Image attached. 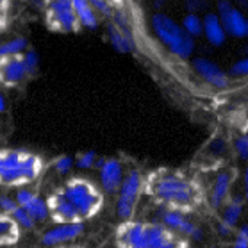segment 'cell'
<instances>
[{"instance_id": "cell-27", "label": "cell", "mask_w": 248, "mask_h": 248, "mask_svg": "<svg viewBox=\"0 0 248 248\" xmlns=\"http://www.w3.org/2000/svg\"><path fill=\"white\" fill-rule=\"evenodd\" d=\"M22 56H23V62H25V68H27V74H29V77H31V75H34L36 70H38L40 57H38V54L34 50H25Z\"/></svg>"}, {"instance_id": "cell-22", "label": "cell", "mask_w": 248, "mask_h": 248, "mask_svg": "<svg viewBox=\"0 0 248 248\" xmlns=\"http://www.w3.org/2000/svg\"><path fill=\"white\" fill-rule=\"evenodd\" d=\"M181 27L184 29V32L187 36H191L195 40V38H200L203 34V20L198 13H187L186 16L182 18Z\"/></svg>"}, {"instance_id": "cell-21", "label": "cell", "mask_w": 248, "mask_h": 248, "mask_svg": "<svg viewBox=\"0 0 248 248\" xmlns=\"http://www.w3.org/2000/svg\"><path fill=\"white\" fill-rule=\"evenodd\" d=\"M25 211H27L29 215L32 216L34 221L38 223V221H45L48 220V207H46V200H43L41 197H38L36 193H34V197L25 202L22 205Z\"/></svg>"}, {"instance_id": "cell-34", "label": "cell", "mask_w": 248, "mask_h": 248, "mask_svg": "<svg viewBox=\"0 0 248 248\" xmlns=\"http://www.w3.org/2000/svg\"><path fill=\"white\" fill-rule=\"evenodd\" d=\"M4 111H6V98L0 93V113H4Z\"/></svg>"}, {"instance_id": "cell-1", "label": "cell", "mask_w": 248, "mask_h": 248, "mask_svg": "<svg viewBox=\"0 0 248 248\" xmlns=\"http://www.w3.org/2000/svg\"><path fill=\"white\" fill-rule=\"evenodd\" d=\"M143 195L161 209L193 213L205 202V193L195 179L181 170L157 168L143 177Z\"/></svg>"}, {"instance_id": "cell-28", "label": "cell", "mask_w": 248, "mask_h": 248, "mask_svg": "<svg viewBox=\"0 0 248 248\" xmlns=\"http://www.w3.org/2000/svg\"><path fill=\"white\" fill-rule=\"evenodd\" d=\"M234 150L241 161H248V134H241L237 138L234 143Z\"/></svg>"}, {"instance_id": "cell-13", "label": "cell", "mask_w": 248, "mask_h": 248, "mask_svg": "<svg viewBox=\"0 0 248 248\" xmlns=\"http://www.w3.org/2000/svg\"><path fill=\"white\" fill-rule=\"evenodd\" d=\"M82 232H84V223H56V227L43 232L41 245L48 248L61 247L77 239Z\"/></svg>"}, {"instance_id": "cell-36", "label": "cell", "mask_w": 248, "mask_h": 248, "mask_svg": "<svg viewBox=\"0 0 248 248\" xmlns=\"http://www.w3.org/2000/svg\"><path fill=\"white\" fill-rule=\"evenodd\" d=\"M247 38H248V20H247Z\"/></svg>"}, {"instance_id": "cell-19", "label": "cell", "mask_w": 248, "mask_h": 248, "mask_svg": "<svg viewBox=\"0 0 248 248\" xmlns=\"http://www.w3.org/2000/svg\"><path fill=\"white\" fill-rule=\"evenodd\" d=\"M74 2V9L77 15L80 27L82 29H96L100 23V15L96 9L90 4V0H72Z\"/></svg>"}, {"instance_id": "cell-5", "label": "cell", "mask_w": 248, "mask_h": 248, "mask_svg": "<svg viewBox=\"0 0 248 248\" xmlns=\"http://www.w3.org/2000/svg\"><path fill=\"white\" fill-rule=\"evenodd\" d=\"M152 31L157 36V40L168 48L173 56L179 59H189L195 50V40L184 32L181 23H177L173 18L166 13H155L152 15Z\"/></svg>"}, {"instance_id": "cell-7", "label": "cell", "mask_w": 248, "mask_h": 248, "mask_svg": "<svg viewBox=\"0 0 248 248\" xmlns=\"http://www.w3.org/2000/svg\"><path fill=\"white\" fill-rule=\"evenodd\" d=\"M141 195H143V175L140 171H129L124 177V182L118 189V200H116V215L122 221L132 220L140 202Z\"/></svg>"}, {"instance_id": "cell-3", "label": "cell", "mask_w": 248, "mask_h": 248, "mask_svg": "<svg viewBox=\"0 0 248 248\" xmlns=\"http://www.w3.org/2000/svg\"><path fill=\"white\" fill-rule=\"evenodd\" d=\"M45 171V161L18 148H0V186L23 187L40 179Z\"/></svg>"}, {"instance_id": "cell-25", "label": "cell", "mask_w": 248, "mask_h": 248, "mask_svg": "<svg viewBox=\"0 0 248 248\" xmlns=\"http://www.w3.org/2000/svg\"><path fill=\"white\" fill-rule=\"evenodd\" d=\"M96 161H98V155H96L93 150H86V152H80L79 155L75 157V164H77V168H80V170L95 168Z\"/></svg>"}, {"instance_id": "cell-26", "label": "cell", "mask_w": 248, "mask_h": 248, "mask_svg": "<svg viewBox=\"0 0 248 248\" xmlns=\"http://www.w3.org/2000/svg\"><path fill=\"white\" fill-rule=\"evenodd\" d=\"M54 170H56L59 175H66L72 171V168L75 166V159H72L70 155H61V157H57L54 163H52Z\"/></svg>"}, {"instance_id": "cell-32", "label": "cell", "mask_w": 248, "mask_h": 248, "mask_svg": "<svg viewBox=\"0 0 248 248\" xmlns=\"http://www.w3.org/2000/svg\"><path fill=\"white\" fill-rule=\"evenodd\" d=\"M18 207V202L11 197H0V211L6 213V215L11 216L13 211Z\"/></svg>"}, {"instance_id": "cell-31", "label": "cell", "mask_w": 248, "mask_h": 248, "mask_svg": "<svg viewBox=\"0 0 248 248\" xmlns=\"http://www.w3.org/2000/svg\"><path fill=\"white\" fill-rule=\"evenodd\" d=\"M232 248H248V225H243L236 232V241Z\"/></svg>"}, {"instance_id": "cell-17", "label": "cell", "mask_w": 248, "mask_h": 248, "mask_svg": "<svg viewBox=\"0 0 248 248\" xmlns=\"http://www.w3.org/2000/svg\"><path fill=\"white\" fill-rule=\"evenodd\" d=\"M203 20V38L207 40L209 45L213 46H221L225 45L227 41V32L223 29V23H221L220 16L216 13H205V16H202Z\"/></svg>"}, {"instance_id": "cell-9", "label": "cell", "mask_w": 248, "mask_h": 248, "mask_svg": "<svg viewBox=\"0 0 248 248\" xmlns=\"http://www.w3.org/2000/svg\"><path fill=\"white\" fill-rule=\"evenodd\" d=\"M46 207H48V218L54 223H84L80 220L77 209L62 195L61 189H56L48 195Z\"/></svg>"}, {"instance_id": "cell-37", "label": "cell", "mask_w": 248, "mask_h": 248, "mask_svg": "<svg viewBox=\"0 0 248 248\" xmlns=\"http://www.w3.org/2000/svg\"><path fill=\"white\" fill-rule=\"evenodd\" d=\"M0 248H13V247H0Z\"/></svg>"}, {"instance_id": "cell-11", "label": "cell", "mask_w": 248, "mask_h": 248, "mask_svg": "<svg viewBox=\"0 0 248 248\" xmlns=\"http://www.w3.org/2000/svg\"><path fill=\"white\" fill-rule=\"evenodd\" d=\"M161 223H164V225L170 227L171 231L187 237V239H195V241H200V239H202V229H200L193 220H189L186 216V213L163 209V211H161Z\"/></svg>"}, {"instance_id": "cell-4", "label": "cell", "mask_w": 248, "mask_h": 248, "mask_svg": "<svg viewBox=\"0 0 248 248\" xmlns=\"http://www.w3.org/2000/svg\"><path fill=\"white\" fill-rule=\"evenodd\" d=\"M59 189L70 200V203L77 209L82 221L95 218L102 211L104 193L84 177H70Z\"/></svg>"}, {"instance_id": "cell-6", "label": "cell", "mask_w": 248, "mask_h": 248, "mask_svg": "<svg viewBox=\"0 0 248 248\" xmlns=\"http://www.w3.org/2000/svg\"><path fill=\"white\" fill-rule=\"evenodd\" d=\"M45 23L48 31L59 34H77L82 31L72 0H43Z\"/></svg>"}, {"instance_id": "cell-23", "label": "cell", "mask_w": 248, "mask_h": 248, "mask_svg": "<svg viewBox=\"0 0 248 248\" xmlns=\"http://www.w3.org/2000/svg\"><path fill=\"white\" fill-rule=\"evenodd\" d=\"M25 50H27V40L23 36L13 38V40L7 41H0V59L2 57L16 56V54H22Z\"/></svg>"}, {"instance_id": "cell-38", "label": "cell", "mask_w": 248, "mask_h": 248, "mask_svg": "<svg viewBox=\"0 0 248 248\" xmlns=\"http://www.w3.org/2000/svg\"><path fill=\"white\" fill-rule=\"evenodd\" d=\"M211 248H216V247H211Z\"/></svg>"}, {"instance_id": "cell-2", "label": "cell", "mask_w": 248, "mask_h": 248, "mask_svg": "<svg viewBox=\"0 0 248 248\" xmlns=\"http://www.w3.org/2000/svg\"><path fill=\"white\" fill-rule=\"evenodd\" d=\"M118 248H189V239L161 221L124 220L114 232Z\"/></svg>"}, {"instance_id": "cell-33", "label": "cell", "mask_w": 248, "mask_h": 248, "mask_svg": "<svg viewBox=\"0 0 248 248\" xmlns=\"http://www.w3.org/2000/svg\"><path fill=\"white\" fill-rule=\"evenodd\" d=\"M243 182H245V202L248 203V168L245 170V175H243Z\"/></svg>"}, {"instance_id": "cell-35", "label": "cell", "mask_w": 248, "mask_h": 248, "mask_svg": "<svg viewBox=\"0 0 248 248\" xmlns=\"http://www.w3.org/2000/svg\"><path fill=\"white\" fill-rule=\"evenodd\" d=\"M54 248H79V247H66V245H61V247H54Z\"/></svg>"}, {"instance_id": "cell-15", "label": "cell", "mask_w": 248, "mask_h": 248, "mask_svg": "<svg viewBox=\"0 0 248 248\" xmlns=\"http://www.w3.org/2000/svg\"><path fill=\"white\" fill-rule=\"evenodd\" d=\"M232 175L229 171H220L213 181L211 191H209V205L213 209H220L231 197Z\"/></svg>"}, {"instance_id": "cell-8", "label": "cell", "mask_w": 248, "mask_h": 248, "mask_svg": "<svg viewBox=\"0 0 248 248\" xmlns=\"http://www.w3.org/2000/svg\"><path fill=\"white\" fill-rule=\"evenodd\" d=\"M216 15L220 16L227 36H232L236 40L247 38V20L239 7L234 6L232 0H220L216 6Z\"/></svg>"}, {"instance_id": "cell-20", "label": "cell", "mask_w": 248, "mask_h": 248, "mask_svg": "<svg viewBox=\"0 0 248 248\" xmlns=\"http://www.w3.org/2000/svg\"><path fill=\"white\" fill-rule=\"evenodd\" d=\"M243 215V200L241 198H232L229 202L223 203V213H221V221L227 223L229 227H236Z\"/></svg>"}, {"instance_id": "cell-29", "label": "cell", "mask_w": 248, "mask_h": 248, "mask_svg": "<svg viewBox=\"0 0 248 248\" xmlns=\"http://www.w3.org/2000/svg\"><path fill=\"white\" fill-rule=\"evenodd\" d=\"M232 77H248V56L237 59L231 68Z\"/></svg>"}, {"instance_id": "cell-18", "label": "cell", "mask_w": 248, "mask_h": 248, "mask_svg": "<svg viewBox=\"0 0 248 248\" xmlns=\"http://www.w3.org/2000/svg\"><path fill=\"white\" fill-rule=\"evenodd\" d=\"M22 237V229L11 216L0 211V247H15Z\"/></svg>"}, {"instance_id": "cell-12", "label": "cell", "mask_w": 248, "mask_h": 248, "mask_svg": "<svg viewBox=\"0 0 248 248\" xmlns=\"http://www.w3.org/2000/svg\"><path fill=\"white\" fill-rule=\"evenodd\" d=\"M22 54L2 57L0 59V84L2 86H6V88H16V86H20L29 77Z\"/></svg>"}, {"instance_id": "cell-16", "label": "cell", "mask_w": 248, "mask_h": 248, "mask_svg": "<svg viewBox=\"0 0 248 248\" xmlns=\"http://www.w3.org/2000/svg\"><path fill=\"white\" fill-rule=\"evenodd\" d=\"M109 41L114 50L120 54H129L134 50V38L127 29V23L124 22L109 23Z\"/></svg>"}, {"instance_id": "cell-24", "label": "cell", "mask_w": 248, "mask_h": 248, "mask_svg": "<svg viewBox=\"0 0 248 248\" xmlns=\"http://www.w3.org/2000/svg\"><path fill=\"white\" fill-rule=\"evenodd\" d=\"M11 218L18 223V227L22 229V231H31V229H34V225H36V221H34V218L31 215H29L27 211L22 207V205H18L15 211H13Z\"/></svg>"}, {"instance_id": "cell-10", "label": "cell", "mask_w": 248, "mask_h": 248, "mask_svg": "<svg viewBox=\"0 0 248 248\" xmlns=\"http://www.w3.org/2000/svg\"><path fill=\"white\" fill-rule=\"evenodd\" d=\"M96 168H98V175H100V184L102 191H106L108 195H114L118 193L122 182H124V166L118 159L114 157H98L96 161Z\"/></svg>"}, {"instance_id": "cell-14", "label": "cell", "mask_w": 248, "mask_h": 248, "mask_svg": "<svg viewBox=\"0 0 248 248\" xmlns=\"http://www.w3.org/2000/svg\"><path fill=\"white\" fill-rule=\"evenodd\" d=\"M193 70H195V74H197L200 79L205 80V82L211 84L213 88L223 90V88L229 86V75H227L216 62L211 61V59L197 57V59L193 61Z\"/></svg>"}, {"instance_id": "cell-30", "label": "cell", "mask_w": 248, "mask_h": 248, "mask_svg": "<svg viewBox=\"0 0 248 248\" xmlns=\"http://www.w3.org/2000/svg\"><path fill=\"white\" fill-rule=\"evenodd\" d=\"M9 9H11V0H0V32L9 23Z\"/></svg>"}]
</instances>
